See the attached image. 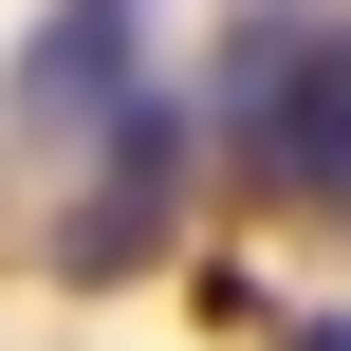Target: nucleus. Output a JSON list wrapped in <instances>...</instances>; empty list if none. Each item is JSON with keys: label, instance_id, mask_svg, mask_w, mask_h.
<instances>
[{"label": "nucleus", "instance_id": "obj_2", "mask_svg": "<svg viewBox=\"0 0 351 351\" xmlns=\"http://www.w3.org/2000/svg\"><path fill=\"white\" fill-rule=\"evenodd\" d=\"M93 148H111V167L74 185V222H56V278H148L167 204H185V167H204V111H185V93H130Z\"/></svg>", "mask_w": 351, "mask_h": 351}, {"label": "nucleus", "instance_id": "obj_3", "mask_svg": "<svg viewBox=\"0 0 351 351\" xmlns=\"http://www.w3.org/2000/svg\"><path fill=\"white\" fill-rule=\"evenodd\" d=\"M148 93V0H56L19 56H0V130L19 148H74V130H111Z\"/></svg>", "mask_w": 351, "mask_h": 351}, {"label": "nucleus", "instance_id": "obj_1", "mask_svg": "<svg viewBox=\"0 0 351 351\" xmlns=\"http://www.w3.org/2000/svg\"><path fill=\"white\" fill-rule=\"evenodd\" d=\"M222 93H241V167L259 185L351 204V19H241Z\"/></svg>", "mask_w": 351, "mask_h": 351}, {"label": "nucleus", "instance_id": "obj_4", "mask_svg": "<svg viewBox=\"0 0 351 351\" xmlns=\"http://www.w3.org/2000/svg\"><path fill=\"white\" fill-rule=\"evenodd\" d=\"M296 351H351V315H315V333H296Z\"/></svg>", "mask_w": 351, "mask_h": 351}]
</instances>
